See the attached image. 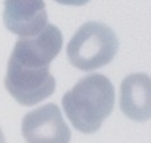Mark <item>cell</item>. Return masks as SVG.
<instances>
[{
    "label": "cell",
    "mask_w": 151,
    "mask_h": 143,
    "mask_svg": "<svg viewBox=\"0 0 151 143\" xmlns=\"http://www.w3.org/2000/svg\"><path fill=\"white\" fill-rule=\"evenodd\" d=\"M58 4H64V5H74V7H78V5H85L88 4L90 0H55Z\"/></svg>",
    "instance_id": "obj_8"
},
{
    "label": "cell",
    "mask_w": 151,
    "mask_h": 143,
    "mask_svg": "<svg viewBox=\"0 0 151 143\" xmlns=\"http://www.w3.org/2000/svg\"><path fill=\"white\" fill-rule=\"evenodd\" d=\"M4 85L23 106H33L55 93L56 80L49 68H33L9 58Z\"/></svg>",
    "instance_id": "obj_3"
},
{
    "label": "cell",
    "mask_w": 151,
    "mask_h": 143,
    "mask_svg": "<svg viewBox=\"0 0 151 143\" xmlns=\"http://www.w3.org/2000/svg\"><path fill=\"white\" fill-rule=\"evenodd\" d=\"M0 143H5V138H4V135H3L1 129H0Z\"/></svg>",
    "instance_id": "obj_9"
},
{
    "label": "cell",
    "mask_w": 151,
    "mask_h": 143,
    "mask_svg": "<svg viewBox=\"0 0 151 143\" xmlns=\"http://www.w3.org/2000/svg\"><path fill=\"white\" fill-rule=\"evenodd\" d=\"M118 37L110 27L89 21L73 34L66 47V55L74 68L90 72L111 63L118 52Z\"/></svg>",
    "instance_id": "obj_2"
},
{
    "label": "cell",
    "mask_w": 151,
    "mask_h": 143,
    "mask_svg": "<svg viewBox=\"0 0 151 143\" xmlns=\"http://www.w3.org/2000/svg\"><path fill=\"white\" fill-rule=\"evenodd\" d=\"M63 41L60 29L52 24H47L37 34L20 37L9 58L27 66L49 68L50 63L60 53Z\"/></svg>",
    "instance_id": "obj_5"
},
{
    "label": "cell",
    "mask_w": 151,
    "mask_h": 143,
    "mask_svg": "<svg viewBox=\"0 0 151 143\" xmlns=\"http://www.w3.org/2000/svg\"><path fill=\"white\" fill-rule=\"evenodd\" d=\"M114 99L115 91L110 80L93 73L82 77L64 94L63 107L74 129L83 134H93L111 114Z\"/></svg>",
    "instance_id": "obj_1"
},
{
    "label": "cell",
    "mask_w": 151,
    "mask_h": 143,
    "mask_svg": "<svg viewBox=\"0 0 151 143\" xmlns=\"http://www.w3.org/2000/svg\"><path fill=\"white\" fill-rule=\"evenodd\" d=\"M27 143H69L72 133L58 106L47 103L29 111L21 122Z\"/></svg>",
    "instance_id": "obj_4"
},
{
    "label": "cell",
    "mask_w": 151,
    "mask_h": 143,
    "mask_svg": "<svg viewBox=\"0 0 151 143\" xmlns=\"http://www.w3.org/2000/svg\"><path fill=\"white\" fill-rule=\"evenodd\" d=\"M3 21L8 31L20 37L37 34L48 24L44 0H5Z\"/></svg>",
    "instance_id": "obj_6"
},
{
    "label": "cell",
    "mask_w": 151,
    "mask_h": 143,
    "mask_svg": "<svg viewBox=\"0 0 151 143\" xmlns=\"http://www.w3.org/2000/svg\"><path fill=\"white\" fill-rule=\"evenodd\" d=\"M121 110L137 122L150 119V77L143 73L130 74L121 83Z\"/></svg>",
    "instance_id": "obj_7"
}]
</instances>
